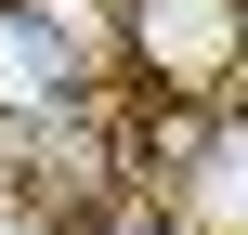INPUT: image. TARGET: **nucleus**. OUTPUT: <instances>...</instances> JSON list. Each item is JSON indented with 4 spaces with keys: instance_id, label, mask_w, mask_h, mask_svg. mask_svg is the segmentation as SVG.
Here are the masks:
<instances>
[{
    "instance_id": "f257e3e1",
    "label": "nucleus",
    "mask_w": 248,
    "mask_h": 235,
    "mask_svg": "<svg viewBox=\"0 0 248 235\" xmlns=\"http://www.w3.org/2000/svg\"><path fill=\"white\" fill-rule=\"evenodd\" d=\"M131 52L170 92H222L248 65V0H131Z\"/></svg>"
},
{
    "instance_id": "f03ea898",
    "label": "nucleus",
    "mask_w": 248,
    "mask_h": 235,
    "mask_svg": "<svg viewBox=\"0 0 248 235\" xmlns=\"http://www.w3.org/2000/svg\"><path fill=\"white\" fill-rule=\"evenodd\" d=\"M78 92V13L65 0H0V118H39Z\"/></svg>"
},
{
    "instance_id": "7ed1b4c3",
    "label": "nucleus",
    "mask_w": 248,
    "mask_h": 235,
    "mask_svg": "<svg viewBox=\"0 0 248 235\" xmlns=\"http://www.w3.org/2000/svg\"><path fill=\"white\" fill-rule=\"evenodd\" d=\"M92 235H170V222H157V209H118V222H92Z\"/></svg>"
}]
</instances>
